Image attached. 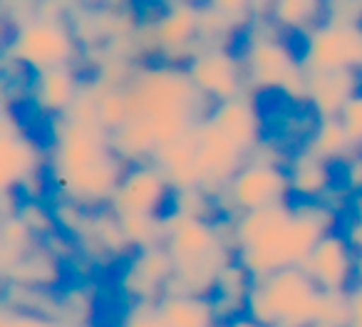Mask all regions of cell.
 Instances as JSON below:
<instances>
[{
	"label": "cell",
	"instance_id": "27",
	"mask_svg": "<svg viewBox=\"0 0 362 327\" xmlns=\"http://www.w3.org/2000/svg\"><path fill=\"white\" fill-rule=\"evenodd\" d=\"M0 327H55V320L40 312L25 310L0 295Z\"/></svg>",
	"mask_w": 362,
	"mask_h": 327
},
{
	"label": "cell",
	"instance_id": "28",
	"mask_svg": "<svg viewBox=\"0 0 362 327\" xmlns=\"http://www.w3.org/2000/svg\"><path fill=\"white\" fill-rule=\"evenodd\" d=\"M345 134L350 136V141L355 146H362V92H355L350 100L342 105V109L337 112Z\"/></svg>",
	"mask_w": 362,
	"mask_h": 327
},
{
	"label": "cell",
	"instance_id": "26",
	"mask_svg": "<svg viewBox=\"0 0 362 327\" xmlns=\"http://www.w3.org/2000/svg\"><path fill=\"white\" fill-rule=\"evenodd\" d=\"M202 6L241 32H246V28L253 20L251 0H202Z\"/></svg>",
	"mask_w": 362,
	"mask_h": 327
},
{
	"label": "cell",
	"instance_id": "14",
	"mask_svg": "<svg viewBox=\"0 0 362 327\" xmlns=\"http://www.w3.org/2000/svg\"><path fill=\"white\" fill-rule=\"evenodd\" d=\"M209 119H211L246 156H251L253 151L261 146L263 117H261L258 105L253 102L251 92L211 105Z\"/></svg>",
	"mask_w": 362,
	"mask_h": 327
},
{
	"label": "cell",
	"instance_id": "6",
	"mask_svg": "<svg viewBox=\"0 0 362 327\" xmlns=\"http://www.w3.org/2000/svg\"><path fill=\"white\" fill-rule=\"evenodd\" d=\"M283 201H291L286 167L256 151L216 196V208L221 218H231L243 211H256Z\"/></svg>",
	"mask_w": 362,
	"mask_h": 327
},
{
	"label": "cell",
	"instance_id": "10",
	"mask_svg": "<svg viewBox=\"0 0 362 327\" xmlns=\"http://www.w3.org/2000/svg\"><path fill=\"white\" fill-rule=\"evenodd\" d=\"M248 161V156L209 119V114L197 126V169L199 186L216 198L236 172Z\"/></svg>",
	"mask_w": 362,
	"mask_h": 327
},
{
	"label": "cell",
	"instance_id": "22",
	"mask_svg": "<svg viewBox=\"0 0 362 327\" xmlns=\"http://www.w3.org/2000/svg\"><path fill=\"white\" fill-rule=\"evenodd\" d=\"M305 149L332 164V161L345 159L347 149H355V144H352L350 136L345 134V129H342L337 117H322V119H317L310 136H308Z\"/></svg>",
	"mask_w": 362,
	"mask_h": 327
},
{
	"label": "cell",
	"instance_id": "23",
	"mask_svg": "<svg viewBox=\"0 0 362 327\" xmlns=\"http://www.w3.org/2000/svg\"><path fill=\"white\" fill-rule=\"evenodd\" d=\"M124 236L134 251L164 243V216H119Z\"/></svg>",
	"mask_w": 362,
	"mask_h": 327
},
{
	"label": "cell",
	"instance_id": "9",
	"mask_svg": "<svg viewBox=\"0 0 362 327\" xmlns=\"http://www.w3.org/2000/svg\"><path fill=\"white\" fill-rule=\"evenodd\" d=\"M189 80L194 82L209 105L246 95V72H243L241 52L228 45L202 47L194 57L184 62Z\"/></svg>",
	"mask_w": 362,
	"mask_h": 327
},
{
	"label": "cell",
	"instance_id": "31",
	"mask_svg": "<svg viewBox=\"0 0 362 327\" xmlns=\"http://www.w3.org/2000/svg\"><path fill=\"white\" fill-rule=\"evenodd\" d=\"M55 327H90V325H75V322H55Z\"/></svg>",
	"mask_w": 362,
	"mask_h": 327
},
{
	"label": "cell",
	"instance_id": "21",
	"mask_svg": "<svg viewBox=\"0 0 362 327\" xmlns=\"http://www.w3.org/2000/svg\"><path fill=\"white\" fill-rule=\"evenodd\" d=\"M327 18L325 0H276L268 13V20L283 35L305 37L310 30L322 25Z\"/></svg>",
	"mask_w": 362,
	"mask_h": 327
},
{
	"label": "cell",
	"instance_id": "30",
	"mask_svg": "<svg viewBox=\"0 0 362 327\" xmlns=\"http://www.w3.org/2000/svg\"><path fill=\"white\" fill-rule=\"evenodd\" d=\"M214 327H266V325H261V322H256L253 317H248L246 312H243V315H236V317H231V320L216 322Z\"/></svg>",
	"mask_w": 362,
	"mask_h": 327
},
{
	"label": "cell",
	"instance_id": "4",
	"mask_svg": "<svg viewBox=\"0 0 362 327\" xmlns=\"http://www.w3.org/2000/svg\"><path fill=\"white\" fill-rule=\"evenodd\" d=\"M3 52L33 75L50 67L75 65L82 57V42L67 18L33 16L30 20L11 28Z\"/></svg>",
	"mask_w": 362,
	"mask_h": 327
},
{
	"label": "cell",
	"instance_id": "7",
	"mask_svg": "<svg viewBox=\"0 0 362 327\" xmlns=\"http://www.w3.org/2000/svg\"><path fill=\"white\" fill-rule=\"evenodd\" d=\"M171 194L169 179L154 161H134L127 164L107 206L117 216H164L171 206Z\"/></svg>",
	"mask_w": 362,
	"mask_h": 327
},
{
	"label": "cell",
	"instance_id": "2",
	"mask_svg": "<svg viewBox=\"0 0 362 327\" xmlns=\"http://www.w3.org/2000/svg\"><path fill=\"white\" fill-rule=\"evenodd\" d=\"M47 179L57 196L85 208L110 203L127 161L112 146V134L97 117L95 95L85 80L75 105L50 119Z\"/></svg>",
	"mask_w": 362,
	"mask_h": 327
},
{
	"label": "cell",
	"instance_id": "32",
	"mask_svg": "<svg viewBox=\"0 0 362 327\" xmlns=\"http://www.w3.org/2000/svg\"><path fill=\"white\" fill-rule=\"evenodd\" d=\"M189 3H202V0H189Z\"/></svg>",
	"mask_w": 362,
	"mask_h": 327
},
{
	"label": "cell",
	"instance_id": "25",
	"mask_svg": "<svg viewBox=\"0 0 362 327\" xmlns=\"http://www.w3.org/2000/svg\"><path fill=\"white\" fill-rule=\"evenodd\" d=\"M117 327H166L159 300L127 302L124 310L117 317Z\"/></svg>",
	"mask_w": 362,
	"mask_h": 327
},
{
	"label": "cell",
	"instance_id": "3",
	"mask_svg": "<svg viewBox=\"0 0 362 327\" xmlns=\"http://www.w3.org/2000/svg\"><path fill=\"white\" fill-rule=\"evenodd\" d=\"M320 295L303 266H288L253 278L243 312L266 327H313Z\"/></svg>",
	"mask_w": 362,
	"mask_h": 327
},
{
	"label": "cell",
	"instance_id": "24",
	"mask_svg": "<svg viewBox=\"0 0 362 327\" xmlns=\"http://www.w3.org/2000/svg\"><path fill=\"white\" fill-rule=\"evenodd\" d=\"M18 216L25 221V226L30 228V233L37 241H47L52 233H57V221L52 208H47L40 198H21V206H18Z\"/></svg>",
	"mask_w": 362,
	"mask_h": 327
},
{
	"label": "cell",
	"instance_id": "18",
	"mask_svg": "<svg viewBox=\"0 0 362 327\" xmlns=\"http://www.w3.org/2000/svg\"><path fill=\"white\" fill-rule=\"evenodd\" d=\"M288 184H291V196L296 201H322L330 191V161L320 159L313 151L300 149L288 161Z\"/></svg>",
	"mask_w": 362,
	"mask_h": 327
},
{
	"label": "cell",
	"instance_id": "29",
	"mask_svg": "<svg viewBox=\"0 0 362 327\" xmlns=\"http://www.w3.org/2000/svg\"><path fill=\"white\" fill-rule=\"evenodd\" d=\"M16 131H23L21 119H18L13 112L8 109H0V136L6 134H16Z\"/></svg>",
	"mask_w": 362,
	"mask_h": 327
},
{
	"label": "cell",
	"instance_id": "5",
	"mask_svg": "<svg viewBox=\"0 0 362 327\" xmlns=\"http://www.w3.org/2000/svg\"><path fill=\"white\" fill-rule=\"evenodd\" d=\"M246 45L241 50L246 87L256 92H281L303 70L300 52L288 45L286 35L268 18H256L246 28Z\"/></svg>",
	"mask_w": 362,
	"mask_h": 327
},
{
	"label": "cell",
	"instance_id": "13",
	"mask_svg": "<svg viewBox=\"0 0 362 327\" xmlns=\"http://www.w3.org/2000/svg\"><path fill=\"white\" fill-rule=\"evenodd\" d=\"M300 266L322 292H347L357 270V253L347 238L332 228L313 246Z\"/></svg>",
	"mask_w": 362,
	"mask_h": 327
},
{
	"label": "cell",
	"instance_id": "15",
	"mask_svg": "<svg viewBox=\"0 0 362 327\" xmlns=\"http://www.w3.org/2000/svg\"><path fill=\"white\" fill-rule=\"evenodd\" d=\"M82 85L85 80L75 65L50 67V70L33 72L28 80V97L42 117L52 119L75 105Z\"/></svg>",
	"mask_w": 362,
	"mask_h": 327
},
{
	"label": "cell",
	"instance_id": "16",
	"mask_svg": "<svg viewBox=\"0 0 362 327\" xmlns=\"http://www.w3.org/2000/svg\"><path fill=\"white\" fill-rule=\"evenodd\" d=\"M360 72L327 70L308 72V105L317 117H337L347 100L357 92Z\"/></svg>",
	"mask_w": 362,
	"mask_h": 327
},
{
	"label": "cell",
	"instance_id": "1",
	"mask_svg": "<svg viewBox=\"0 0 362 327\" xmlns=\"http://www.w3.org/2000/svg\"><path fill=\"white\" fill-rule=\"evenodd\" d=\"M122 87L127 119L110 134L112 146L127 164L149 161L159 146L194 129L211 109L179 62H136Z\"/></svg>",
	"mask_w": 362,
	"mask_h": 327
},
{
	"label": "cell",
	"instance_id": "11",
	"mask_svg": "<svg viewBox=\"0 0 362 327\" xmlns=\"http://www.w3.org/2000/svg\"><path fill=\"white\" fill-rule=\"evenodd\" d=\"M171 275H174V263L161 243V246L132 251L124 258V266L117 278V287L127 302L159 300L161 295H166Z\"/></svg>",
	"mask_w": 362,
	"mask_h": 327
},
{
	"label": "cell",
	"instance_id": "8",
	"mask_svg": "<svg viewBox=\"0 0 362 327\" xmlns=\"http://www.w3.org/2000/svg\"><path fill=\"white\" fill-rule=\"evenodd\" d=\"M300 65L305 72H362V25L322 23L303 37Z\"/></svg>",
	"mask_w": 362,
	"mask_h": 327
},
{
	"label": "cell",
	"instance_id": "20",
	"mask_svg": "<svg viewBox=\"0 0 362 327\" xmlns=\"http://www.w3.org/2000/svg\"><path fill=\"white\" fill-rule=\"evenodd\" d=\"M159 307L166 327H214L218 322L209 295L166 292L159 297Z\"/></svg>",
	"mask_w": 362,
	"mask_h": 327
},
{
	"label": "cell",
	"instance_id": "12",
	"mask_svg": "<svg viewBox=\"0 0 362 327\" xmlns=\"http://www.w3.org/2000/svg\"><path fill=\"white\" fill-rule=\"evenodd\" d=\"M47 179V151L28 131L0 136V194H25Z\"/></svg>",
	"mask_w": 362,
	"mask_h": 327
},
{
	"label": "cell",
	"instance_id": "19",
	"mask_svg": "<svg viewBox=\"0 0 362 327\" xmlns=\"http://www.w3.org/2000/svg\"><path fill=\"white\" fill-rule=\"evenodd\" d=\"M60 256L52 253L42 241H37L25 256H21L6 273V285L16 283V285H28V287H47L55 290V285L60 283Z\"/></svg>",
	"mask_w": 362,
	"mask_h": 327
},
{
	"label": "cell",
	"instance_id": "17",
	"mask_svg": "<svg viewBox=\"0 0 362 327\" xmlns=\"http://www.w3.org/2000/svg\"><path fill=\"white\" fill-rule=\"evenodd\" d=\"M199 126V124H197ZM197 126L181 134L179 139L159 146L151 154V161L164 172L171 189H192L199 186V169H197Z\"/></svg>",
	"mask_w": 362,
	"mask_h": 327
}]
</instances>
